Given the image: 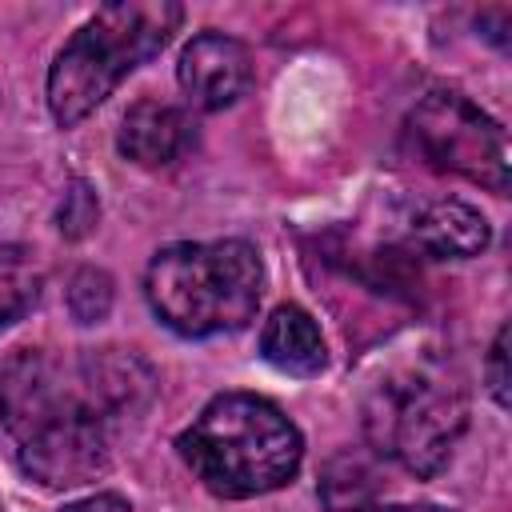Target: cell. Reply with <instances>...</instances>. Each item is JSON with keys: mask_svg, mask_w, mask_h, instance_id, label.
Returning a JSON list of instances; mask_svg holds the SVG:
<instances>
[{"mask_svg": "<svg viewBox=\"0 0 512 512\" xmlns=\"http://www.w3.org/2000/svg\"><path fill=\"white\" fill-rule=\"evenodd\" d=\"M412 240L428 252V256H448V260H468L476 252L488 248L492 228L488 220L464 204V200H432L416 212L412 220Z\"/></svg>", "mask_w": 512, "mask_h": 512, "instance_id": "obj_9", "label": "cell"}, {"mask_svg": "<svg viewBox=\"0 0 512 512\" xmlns=\"http://www.w3.org/2000/svg\"><path fill=\"white\" fill-rule=\"evenodd\" d=\"M488 392L500 408H508V324H500L488 352Z\"/></svg>", "mask_w": 512, "mask_h": 512, "instance_id": "obj_15", "label": "cell"}, {"mask_svg": "<svg viewBox=\"0 0 512 512\" xmlns=\"http://www.w3.org/2000/svg\"><path fill=\"white\" fill-rule=\"evenodd\" d=\"M144 292L160 324L180 336L244 328L264 292V260L248 240H184L152 256Z\"/></svg>", "mask_w": 512, "mask_h": 512, "instance_id": "obj_3", "label": "cell"}, {"mask_svg": "<svg viewBox=\"0 0 512 512\" xmlns=\"http://www.w3.org/2000/svg\"><path fill=\"white\" fill-rule=\"evenodd\" d=\"M408 136L428 168L456 172L496 196L508 192V136L468 96L448 88L428 92L408 116Z\"/></svg>", "mask_w": 512, "mask_h": 512, "instance_id": "obj_6", "label": "cell"}, {"mask_svg": "<svg viewBox=\"0 0 512 512\" xmlns=\"http://www.w3.org/2000/svg\"><path fill=\"white\" fill-rule=\"evenodd\" d=\"M180 88L188 104L204 112H220L236 104L248 84H252V56L236 36L224 32H200L196 40L184 44L180 64H176Z\"/></svg>", "mask_w": 512, "mask_h": 512, "instance_id": "obj_7", "label": "cell"}, {"mask_svg": "<svg viewBox=\"0 0 512 512\" xmlns=\"http://www.w3.org/2000/svg\"><path fill=\"white\" fill-rule=\"evenodd\" d=\"M44 288V268L32 248L0 244V328L24 320Z\"/></svg>", "mask_w": 512, "mask_h": 512, "instance_id": "obj_12", "label": "cell"}, {"mask_svg": "<svg viewBox=\"0 0 512 512\" xmlns=\"http://www.w3.org/2000/svg\"><path fill=\"white\" fill-rule=\"evenodd\" d=\"M464 424H468L464 384L436 356H416L396 364L364 396V436L380 456L396 460L412 476L440 472Z\"/></svg>", "mask_w": 512, "mask_h": 512, "instance_id": "obj_5", "label": "cell"}, {"mask_svg": "<svg viewBox=\"0 0 512 512\" xmlns=\"http://www.w3.org/2000/svg\"><path fill=\"white\" fill-rule=\"evenodd\" d=\"M260 356L288 372V376H316L324 364H328V352H324V336L316 328V320L296 308V304H280L264 328H260Z\"/></svg>", "mask_w": 512, "mask_h": 512, "instance_id": "obj_10", "label": "cell"}, {"mask_svg": "<svg viewBox=\"0 0 512 512\" xmlns=\"http://www.w3.org/2000/svg\"><path fill=\"white\" fill-rule=\"evenodd\" d=\"M376 492H380V472L372 456L356 448L336 452L320 472V504L328 512H364L368 504H376Z\"/></svg>", "mask_w": 512, "mask_h": 512, "instance_id": "obj_11", "label": "cell"}, {"mask_svg": "<svg viewBox=\"0 0 512 512\" xmlns=\"http://www.w3.org/2000/svg\"><path fill=\"white\" fill-rule=\"evenodd\" d=\"M60 512H132V504L124 496H116V492H96V496L76 500V504L60 508Z\"/></svg>", "mask_w": 512, "mask_h": 512, "instance_id": "obj_16", "label": "cell"}, {"mask_svg": "<svg viewBox=\"0 0 512 512\" xmlns=\"http://www.w3.org/2000/svg\"><path fill=\"white\" fill-rule=\"evenodd\" d=\"M196 140V124L184 108L164 100H136L120 120V152L140 168H168L176 164Z\"/></svg>", "mask_w": 512, "mask_h": 512, "instance_id": "obj_8", "label": "cell"}, {"mask_svg": "<svg viewBox=\"0 0 512 512\" xmlns=\"http://www.w3.org/2000/svg\"><path fill=\"white\" fill-rule=\"evenodd\" d=\"M364 512H444L436 504H368Z\"/></svg>", "mask_w": 512, "mask_h": 512, "instance_id": "obj_17", "label": "cell"}, {"mask_svg": "<svg viewBox=\"0 0 512 512\" xmlns=\"http://www.w3.org/2000/svg\"><path fill=\"white\" fill-rule=\"evenodd\" d=\"M184 8L172 0H120L104 4L52 60L48 108L60 128L92 116L128 72L152 60L176 32Z\"/></svg>", "mask_w": 512, "mask_h": 512, "instance_id": "obj_4", "label": "cell"}, {"mask_svg": "<svg viewBox=\"0 0 512 512\" xmlns=\"http://www.w3.org/2000/svg\"><path fill=\"white\" fill-rule=\"evenodd\" d=\"M0 420L16 440L20 468L44 488L88 484L112 460V416L84 356L64 360L48 348L8 356L0 368Z\"/></svg>", "mask_w": 512, "mask_h": 512, "instance_id": "obj_1", "label": "cell"}, {"mask_svg": "<svg viewBox=\"0 0 512 512\" xmlns=\"http://www.w3.org/2000/svg\"><path fill=\"white\" fill-rule=\"evenodd\" d=\"M112 308V276L100 268H80L68 284V312L80 324H100Z\"/></svg>", "mask_w": 512, "mask_h": 512, "instance_id": "obj_13", "label": "cell"}, {"mask_svg": "<svg viewBox=\"0 0 512 512\" xmlns=\"http://www.w3.org/2000/svg\"><path fill=\"white\" fill-rule=\"evenodd\" d=\"M96 216H100V204H96V192L84 184V180H76L68 192H64V204H60V232L64 236H72V240H80V236H88L92 232V224H96Z\"/></svg>", "mask_w": 512, "mask_h": 512, "instance_id": "obj_14", "label": "cell"}, {"mask_svg": "<svg viewBox=\"0 0 512 512\" xmlns=\"http://www.w3.org/2000/svg\"><path fill=\"white\" fill-rule=\"evenodd\" d=\"M176 448L196 480L224 500L276 492L304 460L296 424L272 400L252 392H224L208 400L204 412L180 432Z\"/></svg>", "mask_w": 512, "mask_h": 512, "instance_id": "obj_2", "label": "cell"}]
</instances>
